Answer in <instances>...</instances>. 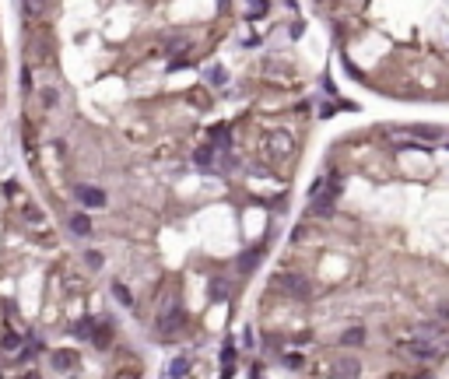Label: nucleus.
<instances>
[{
  "mask_svg": "<svg viewBox=\"0 0 449 379\" xmlns=\"http://www.w3.org/2000/svg\"><path fill=\"white\" fill-rule=\"evenodd\" d=\"M84 260H88L91 267H102V253H95V249H88V253H84Z\"/></svg>",
  "mask_w": 449,
  "mask_h": 379,
  "instance_id": "19",
  "label": "nucleus"
},
{
  "mask_svg": "<svg viewBox=\"0 0 449 379\" xmlns=\"http://www.w3.org/2000/svg\"><path fill=\"white\" fill-rule=\"evenodd\" d=\"M91 341H95V344H102V348H105V344H109V341H113V330H109V327H105V323H102V327H91Z\"/></svg>",
  "mask_w": 449,
  "mask_h": 379,
  "instance_id": "9",
  "label": "nucleus"
},
{
  "mask_svg": "<svg viewBox=\"0 0 449 379\" xmlns=\"http://www.w3.org/2000/svg\"><path fill=\"white\" fill-rule=\"evenodd\" d=\"M207 81H214V84H224V81H228V74H224V67H214V71L207 74Z\"/></svg>",
  "mask_w": 449,
  "mask_h": 379,
  "instance_id": "18",
  "label": "nucleus"
},
{
  "mask_svg": "<svg viewBox=\"0 0 449 379\" xmlns=\"http://www.w3.org/2000/svg\"><path fill=\"white\" fill-rule=\"evenodd\" d=\"M337 376H358L362 369H358V362L355 358H344V362H337V369H333Z\"/></svg>",
  "mask_w": 449,
  "mask_h": 379,
  "instance_id": "10",
  "label": "nucleus"
},
{
  "mask_svg": "<svg viewBox=\"0 0 449 379\" xmlns=\"http://www.w3.org/2000/svg\"><path fill=\"white\" fill-rule=\"evenodd\" d=\"M25 7H28V14H35V11L42 7V0H25Z\"/></svg>",
  "mask_w": 449,
  "mask_h": 379,
  "instance_id": "21",
  "label": "nucleus"
},
{
  "mask_svg": "<svg viewBox=\"0 0 449 379\" xmlns=\"http://www.w3.org/2000/svg\"><path fill=\"white\" fill-rule=\"evenodd\" d=\"M183 323H186L183 309H165V316L158 319V327H161L158 334H161V337L169 341V337H176V334H179V327H183Z\"/></svg>",
  "mask_w": 449,
  "mask_h": 379,
  "instance_id": "2",
  "label": "nucleus"
},
{
  "mask_svg": "<svg viewBox=\"0 0 449 379\" xmlns=\"http://www.w3.org/2000/svg\"><path fill=\"white\" fill-rule=\"evenodd\" d=\"M197 165H200V169H211V165H214V144H207V148L197 151Z\"/></svg>",
  "mask_w": 449,
  "mask_h": 379,
  "instance_id": "11",
  "label": "nucleus"
},
{
  "mask_svg": "<svg viewBox=\"0 0 449 379\" xmlns=\"http://www.w3.org/2000/svg\"><path fill=\"white\" fill-rule=\"evenodd\" d=\"M71 232H74V235H88V232H91L88 214H71Z\"/></svg>",
  "mask_w": 449,
  "mask_h": 379,
  "instance_id": "8",
  "label": "nucleus"
},
{
  "mask_svg": "<svg viewBox=\"0 0 449 379\" xmlns=\"http://www.w3.org/2000/svg\"><path fill=\"white\" fill-rule=\"evenodd\" d=\"M74 193H77V200H81V204H88V207H102V204H105V193H102V190H91V186H77Z\"/></svg>",
  "mask_w": 449,
  "mask_h": 379,
  "instance_id": "4",
  "label": "nucleus"
},
{
  "mask_svg": "<svg viewBox=\"0 0 449 379\" xmlns=\"http://www.w3.org/2000/svg\"><path fill=\"white\" fill-rule=\"evenodd\" d=\"M169 372H172V376H186V372H190V362H186V358H176V362L169 365Z\"/></svg>",
  "mask_w": 449,
  "mask_h": 379,
  "instance_id": "15",
  "label": "nucleus"
},
{
  "mask_svg": "<svg viewBox=\"0 0 449 379\" xmlns=\"http://www.w3.org/2000/svg\"><path fill=\"white\" fill-rule=\"evenodd\" d=\"M281 285H285L292 295H299V299H309V295H312V285H309L302 274H281Z\"/></svg>",
  "mask_w": 449,
  "mask_h": 379,
  "instance_id": "3",
  "label": "nucleus"
},
{
  "mask_svg": "<svg viewBox=\"0 0 449 379\" xmlns=\"http://www.w3.org/2000/svg\"><path fill=\"white\" fill-rule=\"evenodd\" d=\"M411 137H418V141H442V130L439 127H411Z\"/></svg>",
  "mask_w": 449,
  "mask_h": 379,
  "instance_id": "6",
  "label": "nucleus"
},
{
  "mask_svg": "<svg viewBox=\"0 0 449 379\" xmlns=\"http://www.w3.org/2000/svg\"><path fill=\"white\" fill-rule=\"evenodd\" d=\"M260 11H267V0H249V14H260Z\"/></svg>",
  "mask_w": 449,
  "mask_h": 379,
  "instance_id": "20",
  "label": "nucleus"
},
{
  "mask_svg": "<svg viewBox=\"0 0 449 379\" xmlns=\"http://www.w3.org/2000/svg\"><path fill=\"white\" fill-rule=\"evenodd\" d=\"M362 337H365V330H362V327H355V330H348V334H344V344H362Z\"/></svg>",
  "mask_w": 449,
  "mask_h": 379,
  "instance_id": "17",
  "label": "nucleus"
},
{
  "mask_svg": "<svg viewBox=\"0 0 449 379\" xmlns=\"http://www.w3.org/2000/svg\"><path fill=\"white\" fill-rule=\"evenodd\" d=\"M400 351L414 362H439L442 358V344L439 341H428V337H411L400 344Z\"/></svg>",
  "mask_w": 449,
  "mask_h": 379,
  "instance_id": "1",
  "label": "nucleus"
},
{
  "mask_svg": "<svg viewBox=\"0 0 449 379\" xmlns=\"http://www.w3.org/2000/svg\"><path fill=\"white\" fill-rule=\"evenodd\" d=\"M260 256H263V249H260V246H256V249H249V253H242V256H239V270H242V274H249V270L260 263Z\"/></svg>",
  "mask_w": 449,
  "mask_h": 379,
  "instance_id": "5",
  "label": "nucleus"
},
{
  "mask_svg": "<svg viewBox=\"0 0 449 379\" xmlns=\"http://www.w3.org/2000/svg\"><path fill=\"white\" fill-rule=\"evenodd\" d=\"M211 144H228V127H214V134H211Z\"/></svg>",
  "mask_w": 449,
  "mask_h": 379,
  "instance_id": "16",
  "label": "nucleus"
},
{
  "mask_svg": "<svg viewBox=\"0 0 449 379\" xmlns=\"http://www.w3.org/2000/svg\"><path fill=\"white\" fill-rule=\"evenodd\" d=\"M113 295H116L123 305H134V299H130V288H123V281H113Z\"/></svg>",
  "mask_w": 449,
  "mask_h": 379,
  "instance_id": "12",
  "label": "nucleus"
},
{
  "mask_svg": "<svg viewBox=\"0 0 449 379\" xmlns=\"http://www.w3.org/2000/svg\"><path fill=\"white\" fill-rule=\"evenodd\" d=\"M211 299H214V302H224V299H228V285H224V281H211Z\"/></svg>",
  "mask_w": 449,
  "mask_h": 379,
  "instance_id": "13",
  "label": "nucleus"
},
{
  "mask_svg": "<svg viewBox=\"0 0 449 379\" xmlns=\"http://www.w3.org/2000/svg\"><path fill=\"white\" fill-rule=\"evenodd\" d=\"M91 327H95L91 319H77V323H74V334H77V337H88V341H91Z\"/></svg>",
  "mask_w": 449,
  "mask_h": 379,
  "instance_id": "14",
  "label": "nucleus"
},
{
  "mask_svg": "<svg viewBox=\"0 0 449 379\" xmlns=\"http://www.w3.org/2000/svg\"><path fill=\"white\" fill-rule=\"evenodd\" d=\"M53 365H57L60 372H67V369H74V365H77L74 351H57V355H53Z\"/></svg>",
  "mask_w": 449,
  "mask_h": 379,
  "instance_id": "7",
  "label": "nucleus"
}]
</instances>
